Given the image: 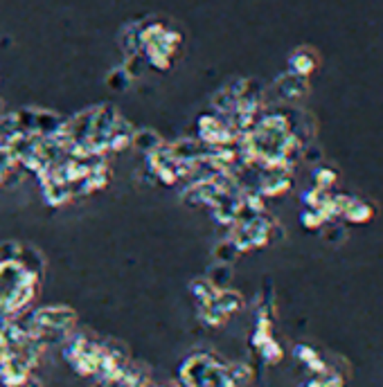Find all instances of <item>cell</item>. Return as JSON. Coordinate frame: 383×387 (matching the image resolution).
I'll use <instances>...</instances> for the list:
<instances>
[{
    "mask_svg": "<svg viewBox=\"0 0 383 387\" xmlns=\"http://www.w3.org/2000/svg\"><path fill=\"white\" fill-rule=\"evenodd\" d=\"M289 65H291V70L300 77H307L313 73V68H316V54L309 52L307 48H300L291 54V59H289Z\"/></svg>",
    "mask_w": 383,
    "mask_h": 387,
    "instance_id": "1",
    "label": "cell"
}]
</instances>
